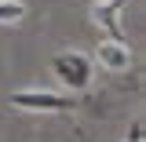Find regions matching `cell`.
Wrapping results in <instances>:
<instances>
[{"label": "cell", "mask_w": 146, "mask_h": 142, "mask_svg": "<svg viewBox=\"0 0 146 142\" xmlns=\"http://www.w3.org/2000/svg\"><path fill=\"white\" fill-rule=\"evenodd\" d=\"M51 73L58 77V84L66 91H88L95 62H91V55H84V51H58L51 58Z\"/></svg>", "instance_id": "cell-1"}, {"label": "cell", "mask_w": 146, "mask_h": 142, "mask_svg": "<svg viewBox=\"0 0 146 142\" xmlns=\"http://www.w3.org/2000/svg\"><path fill=\"white\" fill-rule=\"evenodd\" d=\"M7 102L15 109H29V113H73L80 106V98L58 95V91H15Z\"/></svg>", "instance_id": "cell-2"}, {"label": "cell", "mask_w": 146, "mask_h": 142, "mask_svg": "<svg viewBox=\"0 0 146 142\" xmlns=\"http://www.w3.org/2000/svg\"><path fill=\"white\" fill-rule=\"evenodd\" d=\"M121 7H124V0H95V7H91V22H95V26H102V29L110 33V40H121V44H124Z\"/></svg>", "instance_id": "cell-3"}, {"label": "cell", "mask_w": 146, "mask_h": 142, "mask_svg": "<svg viewBox=\"0 0 146 142\" xmlns=\"http://www.w3.org/2000/svg\"><path fill=\"white\" fill-rule=\"evenodd\" d=\"M99 66L110 73H124L131 66V51H128V44L121 40H102L99 44Z\"/></svg>", "instance_id": "cell-4"}, {"label": "cell", "mask_w": 146, "mask_h": 142, "mask_svg": "<svg viewBox=\"0 0 146 142\" xmlns=\"http://www.w3.org/2000/svg\"><path fill=\"white\" fill-rule=\"evenodd\" d=\"M22 18H26V4L22 0H0V26L22 22Z\"/></svg>", "instance_id": "cell-5"}, {"label": "cell", "mask_w": 146, "mask_h": 142, "mask_svg": "<svg viewBox=\"0 0 146 142\" xmlns=\"http://www.w3.org/2000/svg\"><path fill=\"white\" fill-rule=\"evenodd\" d=\"M128 142H143V120H139V117L131 120V131H128Z\"/></svg>", "instance_id": "cell-6"}, {"label": "cell", "mask_w": 146, "mask_h": 142, "mask_svg": "<svg viewBox=\"0 0 146 142\" xmlns=\"http://www.w3.org/2000/svg\"><path fill=\"white\" fill-rule=\"evenodd\" d=\"M91 4H95V0H91Z\"/></svg>", "instance_id": "cell-7"}]
</instances>
